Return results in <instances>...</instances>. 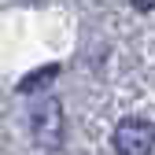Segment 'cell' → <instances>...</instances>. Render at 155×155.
<instances>
[{
  "label": "cell",
  "instance_id": "1",
  "mask_svg": "<svg viewBox=\"0 0 155 155\" xmlns=\"http://www.w3.org/2000/svg\"><path fill=\"white\" fill-rule=\"evenodd\" d=\"M114 151L118 155H151L155 148V126L148 118H122L114 126Z\"/></svg>",
  "mask_w": 155,
  "mask_h": 155
},
{
  "label": "cell",
  "instance_id": "2",
  "mask_svg": "<svg viewBox=\"0 0 155 155\" xmlns=\"http://www.w3.org/2000/svg\"><path fill=\"white\" fill-rule=\"evenodd\" d=\"M33 137L41 148H59L63 144V104L55 96H45L41 107L33 111Z\"/></svg>",
  "mask_w": 155,
  "mask_h": 155
},
{
  "label": "cell",
  "instance_id": "3",
  "mask_svg": "<svg viewBox=\"0 0 155 155\" xmlns=\"http://www.w3.org/2000/svg\"><path fill=\"white\" fill-rule=\"evenodd\" d=\"M133 8H137V11H151V8H155V0H133Z\"/></svg>",
  "mask_w": 155,
  "mask_h": 155
}]
</instances>
